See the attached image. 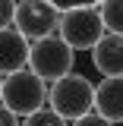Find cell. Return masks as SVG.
Here are the masks:
<instances>
[{
    "label": "cell",
    "instance_id": "6da1fadb",
    "mask_svg": "<svg viewBox=\"0 0 123 126\" xmlns=\"http://www.w3.org/2000/svg\"><path fill=\"white\" fill-rule=\"evenodd\" d=\"M47 107L54 110V113H60L66 123H70V120L76 123L82 117L95 113V85L82 76V73H70V76H63L60 82L51 85V92H47Z\"/></svg>",
    "mask_w": 123,
    "mask_h": 126
},
{
    "label": "cell",
    "instance_id": "7a4b0ae2",
    "mask_svg": "<svg viewBox=\"0 0 123 126\" xmlns=\"http://www.w3.org/2000/svg\"><path fill=\"white\" fill-rule=\"evenodd\" d=\"M47 82L41 76H35L32 69H19L13 76L3 79V94H0V104L6 110H13L16 117H32L38 110H44L47 104Z\"/></svg>",
    "mask_w": 123,
    "mask_h": 126
},
{
    "label": "cell",
    "instance_id": "3957f363",
    "mask_svg": "<svg viewBox=\"0 0 123 126\" xmlns=\"http://www.w3.org/2000/svg\"><path fill=\"white\" fill-rule=\"evenodd\" d=\"M73 63H76V50L63 41L60 35H51V38H41L32 44L29 54V69L35 76H41L44 82H60L63 76L73 73Z\"/></svg>",
    "mask_w": 123,
    "mask_h": 126
},
{
    "label": "cell",
    "instance_id": "277c9868",
    "mask_svg": "<svg viewBox=\"0 0 123 126\" xmlns=\"http://www.w3.org/2000/svg\"><path fill=\"white\" fill-rule=\"evenodd\" d=\"M57 35L73 50H95V44L107 35V29H104V19H101L98 6H79V10L60 13Z\"/></svg>",
    "mask_w": 123,
    "mask_h": 126
},
{
    "label": "cell",
    "instance_id": "5b68a950",
    "mask_svg": "<svg viewBox=\"0 0 123 126\" xmlns=\"http://www.w3.org/2000/svg\"><path fill=\"white\" fill-rule=\"evenodd\" d=\"M57 25H60V10L57 6H51L47 0H19L13 29H19L32 44L57 35Z\"/></svg>",
    "mask_w": 123,
    "mask_h": 126
},
{
    "label": "cell",
    "instance_id": "8992f818",
    "mask_svg": "<svg viewBox=\"0 0 123 126\" xmlns=\"http://www.w3.org/2000/svg\"><path fill=\"white\" fill-rule=\"evenodd\" d=\"M29 54H32V41L19 29L0 32V76L3 79L19 69H29Z\"/></svg>",
    "mask_w": 123,
    "mask_h": 126
},
{
    "label": "cell",
    "instance_id": "52a82bcc",
    "mask_svg": "<svg viewBox=\"0 0 123 126\" xmlns=\"http://www.w3.org/2000/svg\"><path fill=\"white\" fill-rule=\"evenodd\" d=\"M92 63L104 79H120L123 76V35L107 32L92 50Z\"/></svg>",
    "mask_w": 123,
    "mask_h": 126
},
{
    "label": "cell",
    "instance_id": "ba28073f",
    "mask_svg": "<svg viewBox=\"0 0 123 126\" xmlns=\"http://www.w3.org/2000/svg\"><path fill=\"white\" fill-rule=\"evenodd\" d=\"M95 113L117 126L123 123V76L120 79H101L95 85Z\"/></svg>",
    "mask_w": 123,
    "mask_h": 126
},
{
    "label": "cell",
    "instance_id": "9c48e42d",
    "mask_svg": "<svg viewBox=\"0 0 123 126\" xmlns=\"http://www.w3.org/2000/svg\"><path fill=\"white\" fill-rule=\"evenodd\" d=\"M101 19H104V29L114 35H123V0H101Z\"/></svg>",
    "mask_w": 123,
    "mask_h": 126
},
{
    "label": "cell",
    "instance_id": "30bf717a",
    "mask_svg": "<svg viewBox=\"0 0 123 126\" xmlns=\"http://www.w3.org/2000/svg\"><path fill=\"white\" fill-rule=\"evenodd\" d=\"M22 126H70V123L63 120L60 113H54L51 107H44V110H38V113H32V117H25Z\"/></svg>",
    "mask_w": 123,
    "mask_h": 126
},
{
    "label": "cell",
    "instance_id": "8fae6325",
    "mask_svg": "<svg viewBox=\"0 0 123 126\" xmlns=\"http://www.w3.org/2000/svg\"><path fill=\"white\" fill-rule=\"evenodd\" d=\"M16 6H19V0H0V32H3V29H13Z\"/></svg>",
    "mask_w": 123,
    "mask_h": 126
},
{
    "label": "cell",
    "instance_id": "7c38bea8",
    "mask_svg": "<svg viewBox=\"0 0 123 126\" xmlns=\"http://www.w3.org/2000/svg\"><path fill=\"white\" fill-rule=\"evenodd\" d=\"M51 6H57L60 13L66 10H79V6H101V0H47Z\"/></svg>",
    "mask_w": 123,
    "mask_h": 126
},
{
    "label": "cell",
    "instance_id": "4fadbf2b",
    "mask_svg": "<svg viewBox=\"0 0 123 126\" xmlns=\"http://www.w3.org/2000/svg\"><path fill=\"white\" fill-rule=\"evenodd\" d=\"M73 126H114L110 120H104L101 113H88V117H82V120H76Z\"/></svg>",
    "mask_w": 123,
    "mask_h": 126
},
{
    "label": "cell",
    "instance_id": "5bb4252c",
    "mask_svg": "<svg viewBox=\"0 0 123 126\" xmlns=\"http://www.w3.org/2000/svg\"><path fill=\"white\" fill-rule=\"evenodd\" d=\"M0 126H22V123H19V117H16L13 110H6L0 104Z\"/></svg>",
    "mask_w": 123,
    "mask_h": 126
},
{
    "label": "cell",
    "instance_id": "9a60e30c",
    "mask_svg": "<svg viewBox=\"0 0 123 126\" xmlns=\"http://www.w3.org/2000/svg\"><path fill=\"white\" fill-rule=\"evenodd\" d=\"M0 94H3V76H0Z\"/></svg>",
    "mask_w": 123,
    "mask_h": 126
}]
</instances>
